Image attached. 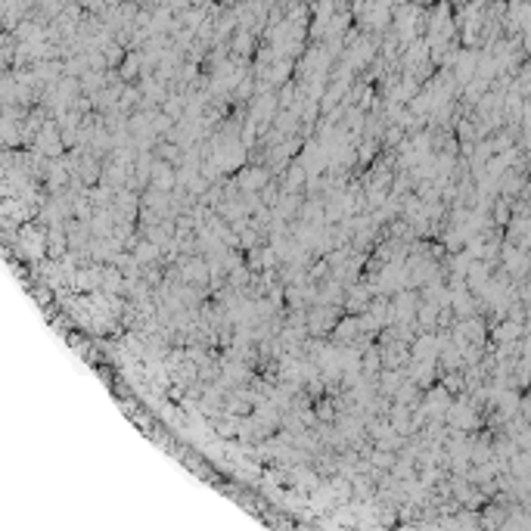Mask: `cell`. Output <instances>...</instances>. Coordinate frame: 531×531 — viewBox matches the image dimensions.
<instances>
[{"label": "cell", "instance_id": "cell-1", "mask_svg": "<svg viewBox=\"0 0 531 531\" xmlns=\"http://www.w3.org/2000/svg\"><path fill=\"white\" fill-rule=\"evenodd\" d=\"M342 320V311L333 308V304H314V308H308V333H333L335 326H339Z\"/></svg>", "mask_w": 531, "mask_h": 531}, {"label": "cell", "instance_id": "cell-2", "mask_svg": "<svg viewBox=\"0 0 531 531\" xmlns=\"http://www.w3.org/2000/svg\"><path fill=\"white\" fill-rule=\"evenodd\" d=\"M407 382V370H382L376 379V392L382 398H395Z\"/></svg>", "mask_w": 531, "mask_h": 531}, {"label": "cell", "instance_id": "cell-3", "mask_svg": "<svg viewBox=\"0 0 531 531\" xmlns=\"http://www.w3.org/2000/svg\"><path fill=\"white\" fill-rule=\"evenodd\" d=\"M357 335H364V333H361V320H357L354 314L342 317V320H339V326H335V330H333V339L339 342V348L354 345V339H357Z\"/></svg>", "mask_w": 531, "mask_h": 531}, {"label": "cell", "instance_id": "cell-4", "mask_svg": "<svg viewBox=\"0 0 531 531\" xmlns=\"http://www.w3.org/2000/svg\"><path fill=\"white\" fill-rule=\"evenodd\" d=\"M448 419H451V423H454L457 429L475 426V410H472V404H470V401H454V404H451V410H448Z\"/></svg>", "mask_w": 531, "mask_h": 531}, {"label": "cell", "instance_id": "cell-5", "mask_svg": "<svg viewBox=\"0 0 531 531\" xmlns=\"http://www.w3.org/2000/svg\"><path fill=\"white\" fill-rule=\"evenodd\" d=\"M131 255H134V261L140 264V268H150V264H155L162 258V246L150 243V239H140V243L131 249Z\"/></svg>", "mask_w": 531, "mask_h": 531}, {"label": "cell", "instance_id": "cell-6", "mask_svg": "<svg viewBox=\"0 0 531 531\" xmlns=\"http://www.w3.org/2000/svg\"><path fill=\"white\" fill-rule=\"evenodd\" d=\"M308 171H304L302 162H292V165L286 168V177H283V193H299L304 184H308Z\"/></svg>", "mask_w": 531, "mask_h": 531}, {"label": "cell", "instance_id": "cell-7", "mask_svg": "<svg viewBox=\"0 0 531 531\" xmlns=\"http://www.w3.org/2000/svg\"><path fill=\"white\" fill-rule=\"evenodd\" d=\"M419 392H423V388H419V386H413V382L407 379V382H404V388H401V392L395 395V401H398V404H404V407H413V404H417L419 398H423Z\"/></svg>", "mask_w": 531, "mask_h": 531}, {"label": "cell", "instance_id": "cell-8", "mask_svg": "<svg viewBox=\"0 0 531 531\" xmlns=\"http://www.w3.org/2000/svg\"><path fill=\"white\" fill-rule=\"evenodd\" d=\"M525 320H531V302L525 304Z\"/></svg>", "mask_w": 531, "mask_h": 531}]
</instances>
